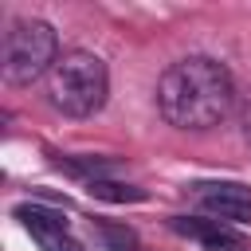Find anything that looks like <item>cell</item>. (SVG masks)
I'll return each instance as SVG.
<instances>
[{
	"instance_id": "9",
	"label": "cell",
	"mask_w": 251,
	"mask_h": 251,
	"mask_svg": "<svg viewBox=\"0 0 251 251\" xmlns=\"http://www.w3.org/2000/svg\"><path fill=\"white\" fill-rule=\"evenodd\" d=\"M31 239L43 247V251H82L78 239L67 231V227H47V231H31Z\"/></svg>"
},
{
	"instance_id": "11",
	"label": "cell",
	"mask_w": 251,
	"mask_h": 251,
	"mask_svg": "<svg viewBox=\"0 0 251 251\" xmlns=\"http://www.w3.org/2000/svg\"><path fill=\"white\" fill-rule=\"evenodd\" d=\"M243 133H247V141H251V102H247V110H243Z\"/></svg>"
},
{
	"instance_id": "3",
	"label": "cell",
	"mask_w": 251,
	"mask_h": 251,
	"mask_svg": "<svg viewBox=\"0 0 251 251\" xmlns=\"http://www.w3.org/2000/svg\"><path fill=\"white\" fill-rule=\"evenodd\" d=\"M59 63V35L47 20H16L4 31V78L16 86L35 82L39 75H51Z\"/></svg>"
},
{
	"instance_id": "1",
	"label": "cell",
	"mask_w": 251,
	"mask_h": 251,
	"mask_svg": "<svg viewBox=\"0 0 251 251\" xmlns=\"http://www.w3.org/2000/svg\"><path fill=\"white\" fill-rule=\"evenodd\" d=\"M157 106L176 129H212L235 106V78L212 55L176 59L157 82Z\"/></svg>"
},
{
	"instance_id": "2",
	"label": "cell",
	"mask_w": 251,
	"mask_h": 251,
	"mask_svg": "<svg viewBox=\"0 0 251 251\" xmlns=\"http://www.w3.org/2000/svg\"><path fill=\"white\" fill-rule=\"evenodd\" d=\"M110 94V71L94 51H67L47 75V98L67 118H90Z\"/></svg>"
},
{
	"instance_id": "7",
	"label": "cell",
	"mask_w": 251,
	"mask_h": 251,
	"mask_svg": "<svg viewBox=\"0 0 251 251\" xmlns=\"http://www.w3.org/2000/svg\"><path fill=\"white\" fill-rule=\"evenodd\" d=\"M55 165L67 169L71 176H82L86 184H90V180H106V176L114 173V161H110V157H59Z\"/></svg>"
},
{
	"instance_id": "8",
	"label": "cell",
	"mask_w": 251,
	"mask_h": 251,
	"mask_svg": "<svg viewBox=\"0 0 251 251\" xmlns=\"http://www.w3.org/2000/svg\"><path fill=\"white\" fill-rule=\"evenodd\" d=\"M94 235L106 243V251H129V247H137V235L129 227H118V224H94Z\"/></svg>"
},
{
	"instance_id": "10",
	"label": "cell",
	"mask_w": 251,
	"mask_h": 251,
	"mask_svg": "<svg viewBox=\"0 0 251 251\" xmlns=\"http://www.w3.org/2000/svg\"><path fill=\"white\" fill-rule=\"evenodd\" d=\"M204 251H251V243H247L243 235H235V239H220V243H208Z\"/></svg>"
},
{
	"instance_id": "6",
	"label": "cell",
	"mask_w": 251,
	"mask_h": 251,
	"mask_svg": "<svg viewBox=\"0 0 251 251\" xmlns=\"http://www.w3.org/2000/svg\"><path fill=\"white\" fill-rule=\"evenodd\" d=\"M86 192L94 196V200H106V204H141L149 192L145 188H137V184H122V180H90L86 184Z\"/></svg>"
},
{
	"instance_id": "5",
	"label": "cell",
	"mask_w": 251,
	"mask_h": 251,
	"mask_svg": "<svg viewBox=\"0 0 251 251\" xmlns=\"http://www.w3.org/2000/svg\"><path fill=\"white\" fill-rule=\"evenodd\" d=\"M173 231L192 235V239H200L204 247H208V243H220V239H235V235H239L231 224H224V220H200V216H176V220H173Z\"/></svg>"
},
{
	"instance_id": "4",
	"label": "cell",
	"mask_w": 251,
	"mask_h": 251,
	"mask_svg": "<svg viewBox=\"0 0 251 251\" xmlns=\"http://www.w3.org/2000/svg\"><path fill=\"white\" fill-rule=\"evenodd\" d=\"M196 196H200V208H204L212 220H224V224H247V220H251V188L239 184V180L200 184Z\"/></svg>"
}]
</instances>
